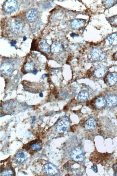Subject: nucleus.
<instances>
[{"instance_id": "obj_10", "label": "nucleus", "mask_w": 117, "mask_h": 176, "mask_svg": "<svg viewBox=\"0 0 117 176\" xmlns=\"http://www.w3.org/2000/svg\"><path fill=\"white\" fill-rule=\"evenodd\" d=\"M106 104L108 108H114L117 105V96L114 95H109L106 99Z\"/></svg>"}, {"instance_id": "obj_8", "label": "nucleus", "mask_w": 117, "mask_h": 176, "mask_svg": "<svg viewBox=\"0 0 117 176\" xmlns=\"http://www.w3.org/2000/svg\"><path fill=\"white\" fill-rule=\"evenodd\" d=\"M27 158V155L24 152L21 151L17 152L14 157V161L17 164L23 163Z\"/></svg>"}, {"instance_id": "obj_9", "label": "nucleus", "mask_w": 117, "mask_h": 176, "mask_svg": "<svg viewBox=\"0 0 117 176\" xmlns=\"http://www.w3.org/2000/svg\"><path fill=\"white\" fill-rule=\"evenodd\" d=\"M52 51L55 54L58 55L62 53L63 47L61 43L58 41L53 42L51 47Z\"/></svg>"}, {"instance_id": "obj_26", "label": "nucleus", "mask_w": 117, "mask_h": 176, "mask_svg": "<svg viewBox=\"0 0 117 176\" xmlns=\"http://www.w3.org/2000/svg\"><path fill=\"white\" fill-rule=\"evenodd\" d=\"M16 43V41H13L11 42V45L12 46H15Z\"/></svg>"}, {"instance_id": "obj_20", "label": "nucleus", "mask_w": 117, "mask_h": 176, "mask_svg": "<svg viewBox=\"0 0 117 176\" xmlns=\"http://www.w3.org/2000/svg\"><path fill=\"white\" fill-rule=\"evenodd\" d=\"M34 68V64L32 62H28L25 64L24 68L26 71L30 72Z\"/></svg>"}, {"instance_id": "obj_25", "label": "nucleus", "mask_w": 117, "mask_h": 176, "mask_svg": "<svg viewBox=\"0 0 117 176\" xmlns=\"http://www.w3.org/2000/svg\"><path fill=\"white\" fill-rule=\"evenodd\" d=\"M113 169L114 170L117 172V163L115 164V165L113 166Z\"/></svg>"}, {"instance_id": "obj_23", "label": "nucleus", "mask_w": 117, "mask_h": 176, "mask_svg": "<svg viewBox=\"0 0 117 176\" xmlns=\"http://www.w3.org/2000/svg\"><path fill=\"white\" fill-rule=\"evenodd\" d=\"M116 1H104V5L108 7H111L113 6L116 3Z\"/></svg>"}, {"instance_id": "obj_29", "label": "nucleus", "mask_w": 117, "mask_h": 176, "mask_svg": "<svg viewBox=\"0 0 117 176\" xmlns=\"http://www.w3.org/2000/svg\"><path fill=\"white\" fill-rule=\"evenodd\" d=\"M115 58H116L117 59V52H116V53H115Z\"/></svg>"}, {"instance_id": "obj_12", "label": "nucleus", "mask_w": 117, "mask_h": 176, "mask_svg": "<svg viewBox=\"0 0 117 176\" xmlns=\"http://www.w3.org/2000/svg\"><path fill=\"white\" fill-rule=\"evenodd\" d=\"M23 27V23L19 20L15 21L12 25V29L13 32L16 34L20 32L22 30Z\"/></svg>"}, {"instance_id": "obj_19", "label": "nucleus", "mask_w": 117, "mask_h": 176, "mask_svg": "<svg viewBox=\"0 0 117 176\" xmlns=\"http://www.w3.org/2000/svg\"><path fill=\"white\" fill-rule=\"evenodd\" d=\"M110 44L112 46H116L117 45V34L113 33L107 38Z\"/></svg>"}, {"instance_id": "obj_24", "label": "nucleus", "mask_w": 117, "mask_h": 176, "mask_svg": "<svg viewBox=\"0 0 117 176\" xmlns=\"http://www.w3.org/2000/svg\"><path fill=\"white\" fill-rule=\"evenodd\" d=\"M92 170L95 172H97L98 170L97 167V166L95 165H93L92 167Z\"/></svg>"}, {"instance_id": "obj_7", "label": "nucleus", "mask_w": 117, "mask_h": 176, "mask_svg": "<svg viewBox=\"0 0 117 176\" xmlns=\"http://www.w3.org/2000/svg\"><path fill=\"white\" fill-rule=\"evenodd\" d=\"M39 13L36 9H31L27 12L26 17L27 19L30 22H33L37 18Z\"/></svg>"}, {"instance_id": "obj_27", "label": "nucleus", "mask_w": 117, "mask_h": 176, "mask_svg": "<svg viewBox=\"0 0 117 176\" xmlns=\"http://www.w3.org/2000/svg\"><path fill=\"white\" fill-rule=\"evenodd\" d=\"M38 72V70L37 69H35L33 71V73L34 74H36Z\"/></svg>"}, {"instance_id": "obj_11", "label": "nucleus", "mask_w": 117, "mask_h": 176, "mask_svg": "<svg viewBox=\"0 0 117 176\" xmlns=\"http://www.w3.org/2000/svg\"><path fill=\"white\" fill-rule=\"evenodd\" d=\"M96 127V122L95 119L93 118L88 119L85 124V127L86 129L90 131H92L95 130Z\"/></svg>"}, {"instance_id": "obj_13", "label": "nucleus", "mask_w": 117, "mask_h": 176, "mask_svg": "<svg viewBox=\"0 0 117 176\" xmlns=\"http://www.w3.org/2000/svg\"><path fill=\"white\" fill-rule=\"evenodd\" d=\"M39 46L40 49L45 53H49L51 51V46L46 40H41L39 42Z\"/></svg>"}, {"instance_id": "obj_16", "label": "nucleus", "mask_w": 117, "mask_h": 176, "mask_svg": "<svg viewBox=\"0 0 117 176\" xmlns=\"http://www.w3.org/2000/svg\"><path fill=\"white\" fill-rule=\"evenodd\" d=\"M107 80L109 85H114L117 83V74L115 72L109 74L107 76Z\"/></svg>"}, {"instance_id": "obj_28", "label": "nucleus", "mask_w": 117, "mask_h": 176, "mask_svg": "<svg viewBox=\"0 0 117 176\" xmlns=\"http://www.w3.org/2000/svg\"><path fill=\"white\" fill-rule=\"evenodd\" d=\"M40 96L41 97H42L43 96V94L42 93H41L40 94Z\"/></svg>"}, {"instance_id": "obj_18", "label": "nucleus", "mask_w": 117, "mask_h": 176, "mask_svg": "<svg viewBox=\"0 0 117 176\" xmlns=\"http://www.w3.org/2000/svg\"><path fill=\"white\" fill-rule=\"evenodd\" d=\"M89 93L86 91H81L78 93L77 100L78 102H82L86 101L89 97Z\"/></svg>"}, {"instance_id": "obj_15", "label": "nucleus", "mask_w": 117, "mask_h": 176, "mask_svg": "<svg viewBox=\"0 0 117 176\" xmlns=\"http://www.w3.org/2000/svg\"><path fill=\"white\" fill-rule=\"evenodd\" d=\"M106 105V100L103 97H99L95 102V105L97 108L102 109L104 108Z\"/></svg>"}, {"instance_id": "obj_6", "label": "nucleus", "mask_w": 117, "mask_h": 176, "mask_svg": "<svg viewBox=\"0 0 117 176\" xmlns=\"http://www.w3.org/2000/svg\"><path fill=\"white\" fill-rule=\"evenodd\" d=\"M13 66L11 64L5 63L1 65V70L3 74L8 75L12 73L13 70Z\"/></svg>"}, {"instance_id": "obj_4", "label": "nucleus", "mask_w": 117, "mask_h": 176, "mask_svg": "<svg viewBox=\"0 0 117 176\" xmlns=\"http://www.w3.org/2000/svg\"><path fill=\"white\" fill-rule=\"evenodd\" d=\"M70 126V123L67 120H63L60 121L57 125L56 130L58 132H63L67 130Z\"/></svg>"}, {"instance_id": "obj_2", "label": "nucleus", "mask_w": 117, "mask_h": 176, "mask_svg": "<svg viewBox=\"0 0 117 176\" xmlns=\"http://www.w3.org/2000/svg\"><path fill=\"white\" fill-rule=\"evenodd\" d=\"M18 6L17 1L14 0L6 1L3 5V8L6 12H12L16 9Z\"/></svg>"}, {"instance_id": "obj_3", "label": "nucleus", "mask_w": 117, "mask_h": 176, "mask_svg": "<svg viewBox=\"0 0 117 176\" xmlns=\"http://www.w3.org/2000/svg\"><path fill=\"white\" fill-rule=\"evenodd\" d=\"M44 170L45 173L48 175L53 176L58 173V170L56 166L51 163H48L44 166Z\"/></svg>"}, {"instance_id": "obj_17", "label": "nucleus", "mask_w": 117, "mask_h": 176, "mask_svg": "<svg viewBox=\"0 0 117 176\" xmlns=\"http://www.w3.org/2000/svg\"><path fill=\"white\" fill-rule=\"evenodd\" d=\"M84 23V20L81 19H75L72 21L71 26L74 29H78L82 26Z\"/></svg>"}, {"instance_id": "obj_30", "label": "nucleus", "mask_w": 117, "mask_h": 176, "mask_svg": "<svg viewBox=\"0 0 117 176\" xmlns=\"http://www.w3.org/2000/svg\"><path fill=\"white\" fill-rule=\"evenodd\" d=\"M115 175L117 176V172H116V173H115Z\"/></svg>"}, {"instance_id": "obj_22", "label": "nucleus", "mask_w": 117, "mask_h": 176, "mask_svg": "<svg viewBox=\"0 0 117 176\" xmlns=\"http://www.w3.org/2000/svg\"><path fill=\"white\" fill-rule=\"evenodd\" d=\"M13 176V171L11 169H6L3 171L1 173V176Z\"/></svg>"}, {"instance_id": "obj_5", "label": "nucleus", "mask_w": 117, "mask_h": 176, "mask_svg": "<svg viewBox=\"0 0 117 176\" xmlns=\"http://www.w3.org/2000/svg\"><path fill=\"white\" fill-rule=\"evenodd\" d=\"M91 58L94 61H98L104 59L105 54L102 51L97 49H94L91 52Z\"/></svg>"}, {"instance_id": "obj_14", "label": "nucleus", "mask_w": 117, "mask_h": 176, "mask_svg": "<svg viewBox=\"0 0 117 176\" xmlns=\"http://www.w3.org/2000/svg\"><path fill=\"white\" fill-rule=\"evenodd\" d=\"M107 71V68L105 66L99 67L95 70L94 75L96 77L100 78L104 76Z\"/></svg>"}, {"instance_id": "obj_21", "label": "nucleus", "mask_w": 117, "mask_h": 176, "mask_svg": "<svg viewBox=\"0 0 117 176\" xmlns=\"http://www.w3.org/2000/svg\"><path fill=\"white\" fill-rule=\"evenodd\" d=\"M42 146V143L40 142H35L31 145V148L33 150L37 151L39 150Z\"/></svg>"}, {"instance_id": "obj_1", "label": "nucleus", "mask_w": 117, "mask_h": 176, "mask_svg": "<svg viewBox=\"0 0 117 176\" xmlns=\"http://www.w3.org/2000/svg\"><path fill=\"white\" fill-rule=\"evenodd\" d=\"M69 156L71 160L76 162H82L85 159L83 149L80 146L76 147L70 152Z\"/></svg>"}]
</instances>
